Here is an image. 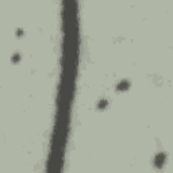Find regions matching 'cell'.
<instances>
[{"label": "cell", "instance_id": "cell-1", "mask_svg": "<svg viewBox=\"0 0 173 173\" xmlns=\"http://www.w3.org/2000/svg\"><path fill=\"white\" fill-rule=\"evenodd\" d=\"M164 161H165V154L160 153V154H157L156 158H154V165H156L157 168H162Z\"/></svg>", "mask_w": 173, "mask_h": 173}, {"label": "cell", "instance_id": "cell-2", "mask_svg": "<svg viewBox=\"0 0 173 173\" xmlns=\"http://www.w3.org/2000/svg\"><path fill=\"white\" fill-rule=\"evenodd\" d=\"M129 86H130V82L123 80V81H120L119 84H118V91H126Z\"/></svg>", "mask_w": 173, "mask_h": 173}, {"label": "cell", "instance_id": "cell-3", "mask_svg": "<svg viewBox=\"0 0 173 173\" xmlns=\"http://www.w3.org/2000/svg\"><path fill=\"white\" fill-rule=\"evenodd\" d=\"M107 104H108V103H107V100H101V101H99L97 108H99V110H104V108L107 107Z\"/></svg>", "mask_w": 173, "mask_h": 173}, {"label": "cell", "instance_id": "cell-4", "mask_svg": "<svg viewBox=\"0 0 173 173\" xmlns=\"http://www.w3.org/2000/svg\"><path fill=\"white\" fill-rule=\"evenodd\" d=\"M18 60H19V56H18V54H16V56H14V57H12V61H14V62H16V61H18Z\"/></svg>", "mask_w": 173, "mask_h": 173}, {"label": "cell", "instance_id": "cell-5", "mask_svg": "<svg viewBox=\"0 0 173 173\" xmlns=\"http://www.w3.org/2000/svg\"><path fill=\"white\" fill-rule=\"evenodd\" d=\"M22 34H23V31H20V30H18V37H20Z\"/></svg>", "mask_w": 173, "mask_h": 173}]
</instances>
